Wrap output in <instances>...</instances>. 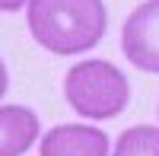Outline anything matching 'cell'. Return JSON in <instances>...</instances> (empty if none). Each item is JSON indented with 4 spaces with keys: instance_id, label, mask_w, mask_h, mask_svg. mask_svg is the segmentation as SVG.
I'll use <instances>...</instances> for the list:
<instances>
[{
    "instance_id": "3957f363",
    "label": "cell",
    "mask_w": 159,
    "mask_h": 156,
    "mask_svg": "<svg viewBox=\"0 0 159 156\" xmlns=\"http://www.w3.org/2000/svg\"><path fill=\"white\" fill-rule=\"evenodd\" d=\"M124 57L143 73H159V0L140 3L121 29Z\"/></svg>"
},
{
    "instance_id": "52a82bcc",
    "label": "cell",
    "mask_w": 159,
    "mask_h": 156,
    "mask_svg": "<svg viewBox=\"0 0 159 156\" xmlns=\"http://www.w3.org/2000/svg\"><path fill=\"white\" fill-rule=\"evenodd\" d=\"M25 3H29V0H0V13H16Z\"/></svg>"
},
{
    "instance_id": "277c9868",
    "label": "cell",
    "mask_w": 159,
    "mask_h": 156,
    "mask_svg": "<svg viewBox=\"0 0 159 156\" xmlns=\"http://www.w3.org/2000/svg\"><path fill=\"white\" fill-rule=\"evenodd\" d=\"M111 140L92 124H54L38 140V156H108Z\"/></svg>"
},
{
    "instance_id": "7a4b0ae2",
    "label": "cell",
    "mask_w": 159,
    "mask_h": 156,
    "mask_svg": "<svg viewBox=\"0 0 159 156\" xmlns=\"http://www.w3.org/2000/svg\"><path fill=\"white\" fill-rule=\"evenodd\" d=\"M64 99L80 118L111 121L130 102V83L111 61L89 57L80 61L64 76Z\"/></svg>"
},
{
    "instance_id": "ba28073f",
    "label": "cell",
    "mask_w": 159,
    "mask_h": 156,
    "mask_svg": "<svg viewBox=\"0 0 159 156\" xmlns=\"http://www.w3.org/2000/svg\"><path fill=\"white\" fill-rule=\"evenodd\" d=\"M7 89H10V73H7V64H3V57H0V99L7 96Z\"/></svg>"
},
{
    "instance_id": "6da1fadb",
    "label": "cell",
    "mask_w": 159,
    "mask_h": 156,
    "mask_svg": "<svg viewBox=\"0 0 159 156\" xmlns=\"http://www.w3.org/2000/svg\"><path fill=\"white\" fill-rule=\"evenodd\" d=\"M29 35L51 54H83L96 48L108 29L102 0H29Z\"/></svg>"
},
{
    "instance_id": "8992f818",
    "label": "cell",
    "mask_w": 159,
    "mask_h": 156,
    "mask_svg": "<svg viewBox=\"0 0 159 156\" xmlns=\"http://www.w3.org/2000/svg\"><path fill=\"white\" fill-rule=\"evenodd\" d=\"M111 156H159V127L134 124L115 140Z\"/></svg>"
},
{
    "instance_id": "5b68a950",
    "label": "cell",
    "mask_w": 159,
    "mask_h": 156,
    "mask_svg": "<svg viewBox=\"0 0 159 156\" xmlns=\"http://www.w3.org/2000/svg\"><path fill=\"white\" fill-rule=\"evenodd\" d=\"M42 121L29 105H0V156H22L35 147Z\"/></svg>"
}]
</instances>
